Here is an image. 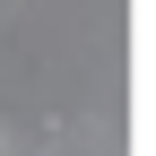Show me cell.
<instances>
[{
	"label": "cell",
	"mask_w": 156,
	"mask_h": 156,
	"mask_svg": "<svg viewBox=\"0 0 156 156\" xmlns=\"http://www.w3.org/2000/svg\"><path fill=\"white\" fill-rule=\"evenodd\" d=\"M17 9H26V0H0V17H17Z\"/></svg>",
	"instance_id": "cell-1"
}]
</instances>
